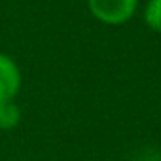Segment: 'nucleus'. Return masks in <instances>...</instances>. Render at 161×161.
I'll return each mask as SVG.
<instances>
[{
    "instance_id": "nucleus-1",
    "label": "nucleus",
    "mask_w": 161,
    "mask_h": 161,
    "mask_svg": "<svg viewBox=\"0 0 161 161\" xmlns=\"http://www.w3.org/2000/svg\"><path fill=\"white\" fill-rule=\"evenodd\" d=\"M89 12L104 25L127 23L138 6V0H87Z\"/></svg>"
},
{
    "instance_id": "nucleus-4",
    "label": "nucleus",
    "mask_w": 161,
    "mask_h": 161,
    "mask_svg": "<svg viewBox=\"0 0 161 161\" xmlns=\"http://www.w3.org/2000/svg\"><path fill=\"white\" fill-rule=\"evenodd\" d=\"M144 21L152 31L161 32V0H150L144 10Z\"/></svg>"
},
{
    "instance_id": "nucleus-3",
    "label": "nucleus",
    "mask_w": 161,
    "mask_h": 161,
    "mask_svg": "<svg viewBox=\"0 0 161 161\" xmlns=\"http://www.w3.org/2000/svg\"><path fill=\"white\" fill-rule=\"evenodd\" d=\"M19 119H21V110L15 103L12 101L0 103V129L10 131L19 123Z\"/></svg>"
},
{
    "instance_id": "nucleus-2",
    "label": "nucleus",
    "mask_w": 161,
    "mask_h": 161,
    "mask_svg": "<svg viewBox=\"0 0 161 161\" xmlns=\"http://www.w3.org/2000/svg\"><path fill=\"white\" fill-rule=\"evenodd\" d=\"M21 89V72L17 63L0 53V103L14 101V97Z\"/></svg>"
}]
</instances>
